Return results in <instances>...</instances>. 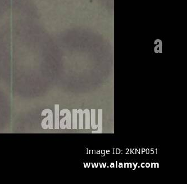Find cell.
<instances>
[{
    "label": "cell",
    "mask_w": 187,
    "mask_h": 184,
    "mask_svg": "<svg viewBox=\"0 0 187 184\" xmlns=\"http://www.w3.org/2000/svg\"><path fill=\"white\" fill-rule=\"evenodd\" d=\"M46 114H48V128L49 129H53V113L51 110L47 109L43 110L42 113V116H46Z\"/></svg>",
    "instance_id": "cell-1"
},
{
    "label": "cell",
    "mask_w": 187,
    "mask_h": 184,
    "mask_svg": "<svg viewBox=\"0 0 187 184\" xmlns=\"http://www.w3.org/2000/svg\"><path fill=\"white\" fill-rule=\"evenodd\" d=\"M59 105H55V129H59Z\"/></svg>",
    "instance_id": "cell-2"
},
{
    "label": "cell",
    "mask_w": 187,
    "mask_h": 184,
    "mask_svg": "<svg viewBox=\"0 0 187 184\" xmlns=\"http://www.w3.org/2000/svg\"><path fill=\"white\" fill-rule=\"evenodd\" d=\"M48 120V117H47V118H44V119H43V120H42V128H43V129H44V130H46L47 128H48V126L46 125V122H47V121Z\"/></svg>",
    "instance_id": "cell-3"
}]
</instances>
